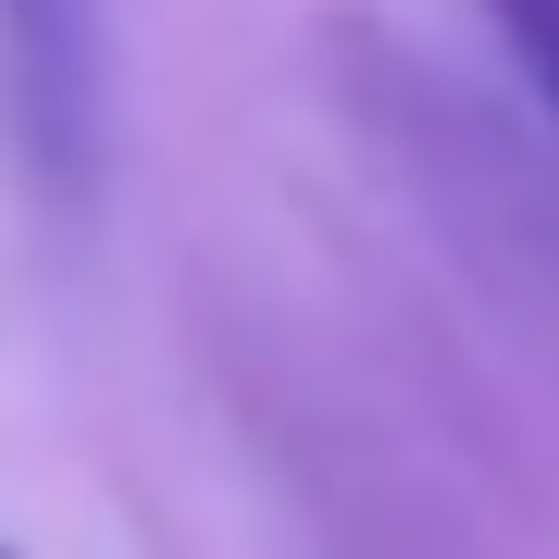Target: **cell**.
I'll use <instances>...</instances> for the list:
<instances>
[{"label": "cell", "instance_id": "3", "mask_svg": "<svg viewBox=\"0 0 559 559\" xmlns=\"http://www.w3.org/2000/svg\"><path fill=\"white\" fill-rule=\"evenodd\" d=\"M0 559H13V547H0Z\"/></svg>", "mask_w": 559, "mask_h": 559}, {"label": "cell", "instance_id": "2", "mask_svg": "<svg viewBox=\"0 0 559 559\" xmlns=\"http://www.w3.org/2000/svg\"><path fill=\"white\" fill-rule=\"evenodd\" d=\"M485 25L510 38V62H522V87L559 112V0H485Z\"/></svg>", "mask_w": 559, "mask_h": 559}, {"label": "cell", "instance_id": "1", "mask_svg": "<svg viewBox=\"0 0 559 559\" xmlns=\"http://www.w3.org/2000/svg\"><path fill=\"white\" fill-rule=\"evenodd\" d=\"M0 150L38 212V237L75 249L112 200V0H0Z\"/></svg>", "mask_w": 559, "mask_h": 559}]
</instances>
